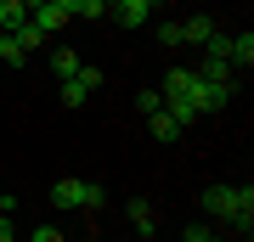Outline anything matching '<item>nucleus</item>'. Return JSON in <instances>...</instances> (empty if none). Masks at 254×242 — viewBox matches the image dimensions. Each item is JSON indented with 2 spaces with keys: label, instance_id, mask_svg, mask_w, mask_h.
Here are the masks:
<instances>
[{
  "label": "nucleus",
  "instance_id": "1",
  "mask_svg": "<svg viewBox=\"0 0 254 242\" xmlns=\"http://www.w3.org/2000/svg\"><path fill=\"white\" fill-rule=\"evenodd\" d=\"M203 214H215V220L237 225V231H249V225H254V186H249V180H243V186H209L203 192Z\"/></svg>",
  "mask_w": 254,
  "mask_h": 242
},
{
  "label": "nucleus",
  "instance_id": "2",
  "mask_svg": "<svg viewBox=\"0 0 254 242\" xmlns=\"http://www.w3.org/2000/svg\"><path fill=\"white\" fill-rule=\"evenodd\" d=\"M51 203L63 208V214H68V208H102V203H108V192H102L96 180H73V175H63V180L51 186Z\"/></svg>",
  "mask_w": 254,
  "mask_h": 242
},
{
  "label": "nucleus",
  "instance_id": "3",
  "mask_svg": "<svg viewBox=\"0 0 254 242\" xmlns=\"http://www.w3.org/2000/svg\"><path fill=\"white\" fill-rule=\"evenodd\" d=\"M232 90H237V85H209V79H198V73H192L181 96H187V101H192L198 113H220V107L232 101Z\"/></svg>",
  "mask_w": 254,
  "mask_h": 242
},
{
  "label": "nucleus",
  "instance_id": "4",
  "mask_svg": "<svg viewBox=\"0 0 254 242\" xmlns=\"http://www.w3.org/2000/svg\"><path fill=\"white\" fill-rule=\"evenodd\" d=\"M28 23H34L40 28V34H63V23H68V6H57V0H46V6H34V11H28Z\"/></svg>",
  "mask_w": 254,
  "mask_h": 242
},
{
  "label": "nucleus",
  "instance_id": "5",
  "mask_svg": "<svg viewBox=\"0 0 254 242\" xmlns=\"http://www.w3.org/2000/svg\"><path fill=\"white\" fill-rule=\"evenodd\" d=\"M226 62H232V73L243 79V73L254 68V34L243 28V34H232V45H226Z\"/></svg>",
  "mask_w": 254,
  "mask_h": 242
},
{
  "label": "nucleus",
  "instance_id": "6",
  "mask_svg": "<svg viewBox=\"0 0 254 242\" xmlns=\"http://www.w3.org/2000/svg\"><path fill=\"white\" fill-rule=\"evenodd\" d=\"M192 73H198V79H209V85H237L232 62H226V56H209V51H203V62L192 68Z\"/></svg>",
  "mask_w": 254,
  "mask_h": 242
},
{
  "label": "nucleus",
  "instance_id": "7",
  "mask_svg": "<svg viewBox=\"0 0 254 242\" xmlns=\"http://www.w3.org/2000/svg\"><path fill=\"white\" fill-rule=\"evenodd\" d=\"M209 34H215V17H203V11H192V17L181 23V45H209Z\"/></svg>",
  "mask_w": 254,
  "mask_h": 242
},
{
  "label": "nucleus",
  "instance_id": "8",
  "mask_svg": "<svg viewBox=\"0 0 254 242\" xmlns=\"http://www.w3.org/2000/svg\"><path fill=\"white\" fill-rule=\"evenodd\" d=\"M125 214H130V225H136L141 237H153V231H158V214H153V203H147V197H130Z\"/></svg>",
  "mask_w": 254,
  "mask_h": 242
},
{
  "label": "nucleus",
  "instance_id": "9",
  "mask_svg": "<svg viewBox=\"0 0 254 242\" xmlns=\"http://www.w3.org/2000/svg\"><path fill=\"white\" fill-rule=\"evenodd\" d=\"M113 17L125 23V28H147V23H153V11L136 6V0H119V6H113Z\"/></svg>",
  "mask_w": 254,
  "mask_h": 242
},
{
  "label": "nucleus",
  "instance_id": "10",
  "mask_svg": "<svg viewBox=\"0 0 254 242\" xmlns=\"http://www.w3.org/2000/svg\"><path fill=\"white\" fill-rule=\"evenodd\" d=\"M147 130H153V141H181V124H175L164 107H158V113H147Z\"/></svg>",
  "mask_w": 254,
  "mask_h": 242
},
{
  "label": "nucleus",
  "instance_id": "11",
  "mask_svg": "<svg viewBox=\"0 0 254 242\" xmlns=\"http://www.w3.org/2000/svg\"><path fill=\"white\" fill-rule=\"evenodd\" d=\"M23 23H28V6H23V0H0V28L11 34V28H23Z\"/></svg>",
  "mask_w": 254,
  "mask_h": 242
},
{
  "label": "nucleus",
  "instance_id": "12",
  "mask_svg": "<svg viewBox=\"0 0 254 242\" xmlns=\"http://www.w3.org/2000/svg\"><path fill=\"white\" fill-rule=\"evenodd\" d=\"M0 62H6V68H23L28 62V51L17 45V34H0Z\"/></svg>",
  "mask_w": 254,
  "mask_h": 242
},
{
  "label": "nucleus",
  "instance_id": "13",
  "mask_svg": "<svg viewBox=\"0 0 254 242\" xmlns=\"http://www.w3.org/2000/svg\"><path fill=\"white\" fill-rule=\"evenodd\" d=\"M51 73H57V79H73V73H79V56H73L68 45H63V51H51Z\"/></svg>",
  "mask_w": 254,
  "mask_h": 242
},
{
  "label": "nucleus",
  "instance_id": "14",
  "mask_svg": "<svg viewBox=\"0 0 254 242\" xmlns=\"http://www.w3.org/2000/svg\"><path fill=\"white\" fill-rule=\"evenodd\" d=\"M85 101H91V90L79 79H63V107H85Z\"/></svg>",
  "mask_w": 254,
  "mask_h": 242
},
{
  "label": "nucleus",
  "instance_id": "15",
  "mask_svg": "<svg viewBox=\"0 0 254 242\" xmlns=\"http://www.w3.org/2000/svg\"><path fill=\"white\" fill-rule=\"evenodd\" d=\"M73 79H79V85H85V90L96 96V90L108 85V73H102V68H91V62H79V73H73Z\"/></svg>",
  "mask_w": 254,
  "mask_h": 242
},
{
  "label": "nucleus",
  "instance_id": "16",
  "mask_svg": "<svg viewBox=\"0 0 254 242\" xmlns=\"http://www.w3.org/2000/svg\"><path fill=\"white\" fill-rule=\"evenodd\" d=\"M153 40L164 45V51H175V45H181V23H158V28H153Z\"/></svg>",
  "mask_w": 254,
  "mask_h": 242
},
{
  "label": "nucleus",
  "instance_id": "17",
  "mask_svg": "<svg viewBox=\"0 0 254 242\" xmlns=\"http://www.w3.org/2000/svg\"><path fill=\"white\" fill-rule=\"evenodd\" d=\"M102 11H108L102 0H68V17H102Z\"/></svg>",
  "mask_w": 254,
  "mask_h": 242
},
{
  "label": "nucleus",
  "instance_id": "18",
  "mask_svg": "<svg viewBox=\"0 0 254 242\" xmlns=\"http://www.w3.org/2000/svg\"><path fill=\"white\" fill-rule=\"evenodd\" d=\"M11 34H17V45H23V51H34V45H46V34H40L34 23H23V28H11Z\"/></svg>",
  "mask_w": 254,
  "mask_h": 242
},
{
  "label": "nucleus",
  "instance_id": "19",
  "mask_svg": "<svg viewBox=\"0 0 254 242\" xmlns=\"http://www.w3.org/2000/svg\"><path fill=\"white\" fill-rule=\"evenodd\" d=\"M136 107H141V113H158V107H164V90H158V85H147L141 96H136Z\"/></svg>",
  "mask_w": 254,
  "mask_h": 242
},
{
  "label": "nucleus",
  "instance_id": "20",
  "mask_svg": "<svg viewBox=\"0 0 254 242\" xmlns=\"http://www.w3.org/2000/svg\"><path fill=\"white\" fill-rule=\"evenodd\" d=\"M181 242H226V237H220L215 225H187V237H181Z\"/></svg>",
  "mask_w": 254,
  "mask_h": 242
},
{
  "label": "nucleus",
  "instance_id": "21",
  "mask_svg": "<svg viewBox=\"0 0 254 242\" xmlns=\"http://www.w3.org/2000/svg\"><path fill=\"white\" fill-rule=\"evenodd\" d=\"M28 242H63V231H57V225H34V231H28Z\"/></svg>",
  "mask_w": 254,
  "mask_h": 242
},
{
  "label": "nucleus",
  "instance_id": "22",
  "mask_svg": "<svg viewBox=\"0 0 254 242\" xmlns=\"http://www.w3.org/2000/svg\"><path fill=\"white\" fill-rule=\"evenodd\" d=\"M0 242H17V220L11 214H0Z\"/></svg>",
  "mask_w": 254,
  "mask_h": 242
},
{
  "label": "nucleus",
  "instance_id": "23",
  "mask_svg": "<svg viewBox=\"0 0 254 242\" xmlns=\"http://www.w3.org/2000/svg\"><path fill=\"white\" fill-rule=\"evenodd\" d=\"M136 6H147V11H153V6H164V0H136Z\"/></svg>",
  "mask_w": 254,
  "mask_h": 242
},
{
  "label": "nucleus",
  "instance_id": "24",
  "mask_svg": "<svg viewBox=\"0 0 254 242\" xmlns=\"http://www.w3.org/2000/svg\"><path fill=\"white\" fill-rule=\"evenodd\" d=\"M102 6H108V11H113V6H119V0H102Z\"/></svg>",
  "mask_w": 254,
  "mask_h": 242
},
{
  "label": "nucleus",
  "instance_id": "25",
  "mask_svg": "<svg viewBox=\"0 0 254 242\" xmlns=\"http://www.w3.org/2000/svg\"><path fill=\"white\" fill-rule=\"evenodd\" d=\"M57 6H68V0H57Z\"/></svg>",
  "mask_w": 254,
  "mask_h": 242
}]
</instances>
